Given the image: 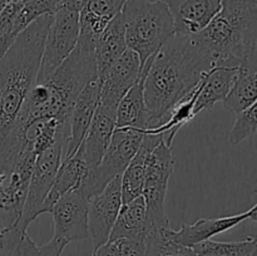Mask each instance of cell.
I'll list each match as a JSON object with an SVG mask.
<instances>
[{"mask_svg": "<svg viewBox=\"0 0 257 256\" xmlns=\"http://www.w3.org/2000/svg\"><path fill=\"white\" fill-rule=\"evenodd\" d=\"M88 0H59L57 8H63V9L72 10V12L80 13V10L85 7ZM55 8V9H57Z\"/></svg>", "mask_w": 257, "mask_h": 256, "instance_id": "31", "label": "cell"}, {"mask_svg": "<svg viewBox=\"0 0 257 256\" xmlns=\"http://www.w3.org/2000/svg\"><path fill=\"white\" fill-rule=\"evenodd\" d=\"M7 4H8L7 0H0V14H2V12L4 10L5 5H7Z\"/></svg>", "mask_w": 257, "mask_h": 256, "instance_id": "34", "label": "cell"}, {"mask_svg": "<svg viewBox=\"0 0 257 256\" xmlns=\"http://www.w3.org/2000/svg\"><path fill=\"white\" fill-rule=\"evenodd\" d=\"M145 131L135 128H115L107 151L94 168H90L79 190L90 198L103 190L113 178L124 172L140 150Z\"/></svg>", "mask_w": 257, "mask_h": 256, "instance_id": "5", "label": "cell"}, {"mask_svg": "<svg viewBox=\"0 0 257 256\" xmlns=\"http://www.w3.org/2000/svg\"><path fill=\"white\" fill-rule=\"evenodd\" d=\"M24 233L18 228L7 233L0 232V256H12L18 241Z\"/></svg>", "mask_w": 257, "mask_h": 256, "instance_id": "29", "label": "cell"}, {"mask_svg": "<svg viewBox=\"0 0 257 256\" xmlns=\"http://www.w3.org/2000/svg\"><path fill=\"white\" fill-rule=\"evenodd\" d=\"M125 40L145 65L176 34L165 0H125L122 9Z\"/></svg>", "mask_w": 257, "mask_h": 256, "instance_id": "4", "label": "cell"}, {"mask_svg": "<svg viewBox=\"0 0 257 256\" xmlns=\"http://www.w3.org/2000/svg\"><path fill=\"white\" fill-rule=\"evenodd\" d=\"M88 201L89 198L77 188L65 193L54 203L52 208L54 220L53 237L67 243L88 237Z\"/></svg>", "mask_w": 257, "mask_h": 256, "instance_id": "11", "label": "cell"}, {"mask_svg": "<svg viewBox=\"0 0 257 256\" xmlns=\"http://www.w3.org/2000/svg\"><path fill=\"white\" fill-rule=\"evenodd\" d=\"M253 2H255V3H257V0H253Z\"/></svg>", "mask_w": 257, "mask_h": 256, "instance_id": "37", "label": "cell"}, {"mask_svg": "<svg viewBox=\"0 0 257 256\" xmlns=\"http://www.w3.org/2000/svg\"><path fill=\"white\" fill-rule=\"evenodd\" d=\"M245 248L242 256H257V240L256 237H247L245 240Z\"/></svg>", "mask_w": 257, "mask_h": 256, "instance_id": "32", "label": "cell"}, {"mask_svg": "<svg viewBox=\"0 0 257 256\" xmlns=\"http://www.w3.org/2000/svg\"><path fill=\"white\" fill-rule=\"evenodd\" d=\"M173 167L175 157L172 146H168L165 140L161 141L150 153L142 190L148 220L153 231L171 227L170 220L166 215V196Z\"/></svg>", "mask_w": 257, "mask_h": 256, "instance_id": "6", "label": "cell"}, {"mask_svg": "<svg viewBox=\"0 0 257 256\" xmlns=\"http://www.w3.org/2000/svg\"><path fill=\"white\" fill-rule=\"evenodd\" d=\"M68 243L59 238L52 237V240L43 246H38L30 238L27 232L20 237L17 247L20 256H60Z\"/></svg>", "mask_w": 257, "mask_h": 256, "instance_id": "27", "label": "cell"}, {"mask_svg": "<svg viewBox=\"0 0 257 256\" xmlns=\"http://www.w3.org/2000/svg\"><path fill=\"white\" fill-rule=\"evenodd\" d=\"M257 132V98L248 107L237 113L236 122L228 132V142L238 145Z\"/></svg>", "mask_w": 257, "mask_h": 256, "instance_id": "26", "label": "cell"}, {"mask_svg": "<svg viewBox=\"0 0 257 256\" xmlns=\"http://www.w3.org/2000/svg\"><path fill=\"white\" fill-rule=\"evenodd\" d=\"M253 192L257 193V183H256V186H255V187H253Z\"/></svg>", "mask_w": 257, "mask_h": 256, "instance_id": "36", "label": "cell"}, {"mask_svg": "<svg viewBox=\"0 0 257 256\" xmlns=\"http://www.w3.org/2000/svg\"><path fill=\"white\" fill-rule=\"evenodd\" d=\"M18 242H19V241H18ZM17 245H18V243H17ZM12 256H20V255H19V251H18L17 246H15V248H14V251H13Z\"/></svg>", "mask_w": 257, "mask_h": 256, "instance_id": "35", "label": "cell"}, {"mask_svg": "<svg viewBox=\"0 0 257 256\" xmlns=\"http://www.w3.org/2000/svg\"><path fill=\"white\" fill-rule=\"evenodd\" d=\"M152 232L153 228L148 220L145 198L143 196H138L135 200L122 205L110 232L109 241L119 238L146 241Z\"/></svg>", "mask_w": 257, "mask_h": 256, "instance_id": "21", "label": "cell"}, {"mask_svg": "<svg viewBox=\"0 0 257 256\" xmlns=\"http://www.w3.org/2000/svg\"><path fill=\"white\" fill-rule=\"evenodd\" d=\"M89 166L85 162L84 155H83V147L79 146L73 155L68 156L62 161L57 176H55L54 183H53L50 192L45 200L43 213L52 212L54 203L59 200L65 193L80 187L84 178L89 172Z\"/></svg>", "mask_w": 257, "mask_h": 256, "instance_id": "18", "label": "cell"}, {"mask_svg": "<svg viewBox=\"0 0 257 256\" xmlns=\"http://www.w3.org/2000/svg\"><path fill=\"white\" fill-rule=\"evenodd\" d=\"M52 18L53 13L42 15L28 25L0 58V133L13 124L37 83Z\"/></svg>", "mask_w": 257, "mask_h": 256, "instance_id": "2", "label": "cell"}, {"mask_svg": "<svg viewBox=\"0 0 257 256\" xmlns=\"http://www.w3.org/2000/svg\"><path fill=\"white\" fill-rule=\"evenodd\" d=\"M100 98V82L98 78L84 85L75 98L69 115V137L64 158L73 155L84 141ZM63 158V160H64Z\"/></svg>", "mask_w": 257, "mask_h": 256, "instance_id": "14", "label": "cell"}, {"mask_svg": "<svg viewBox=\"0 0 257 256\" xmlns=\"http://www.w3.org/2000/svg\"><path fill=\"white\" fill-rule=\"evenodd\" d=\"M178 35L192 37L202 32L217 15L222 0H165Z\"/></svg>", "mask_w": 257, "mask_h": 256, "instance_id": "13", "label": "cell"}, {"mask_svg": "<svg viewBox=\"0 0 257 256\" xmlns=\"http://www.w3.org/2000/svg\"><path fill=\"white\" fill-rule=\"evenodd\" d=\"M37 155L23 148L13 167L0 173V232L7 233L18 228L24 210L30 176ZM19 230V228H18Z\"/></svg>", "mask_w": 257, "mask_h": 256, "instance_id": "7", "label": "cell"}, {"mask_svg": "<svg viewBox=\"0 0 257 256\" xmlns=\"http://www.w3.org/2000/svg\"><path fill=\"white\" fill-rule=\"evenodd\" d=\"M119 256H145L146 241L119 238L115 240Z\"/></svg>", "mask_w": 257, "mask_h": 256, "instance_id": "28", "label": "cell"}, {"mask_svg": "<svg viewBox=\"0 0 257 256\" xmlns=\"http://www.w3.org/2000/svg\"><path fill=\"white\" fill-rule=\"evenodd\" d=\"M215 59L197 35L175 34L151 58L145 79L147 125L155 128L200 83Z\"/></svg>", "mask_w": 257, "mask_h": 256, "instance_id": "1", "label": "cell"}, {"mask_svg": "<svg viewBox=\"0 0 257 256\" xmlns=\"http://www.w3.org/2000/svg\"><path fill=\"white\" fill-rule=\"evenodd\" d=\"M120 176L113 178L100 192L88 201V232L92 237L93 250L109 241L110 232L123 205Z\"/></svg>", "mask_w": 257, "mask_h": 256, "instance_id": "10", "label": "cell"}, {"mask_svg": "<svg viewBox=\"0 0 257 256\" xmlns=\"http://www.w3.org/2000/svg\"><path fill=\"white\" fill-rule=\"evenodd\" d=\"M90 256H119L117 243L115 241H108L104 245L93 250V253Z\"/></svg>", "mask_w": 257, "mask_h": 256, "instance_id": "30", "label": "cell"}, {"mask_svg": "<svg viewBox=\"0 0 257 256\" xmlns=\"http://www.w3.org/2000/svg\"><path fill=\"white\" fill-rule=\"evenodd\" d=\"M128 49L122 12L108 24L94 49L98 78H102L115 60Z\"/></svg>", "mask_w": 257, "mask_h": 256, "instance_id": "24", "label": "cell"}, {"mask_svg": "<svg viewBox=\"0 0 257 256\" xmlns=\"http://www.w3.org/2000/svg\"><path fill=\"white\" fill-rule=\"evenodd\" d=\"M79 38V13L57 8L53 12L43 48L37 82L47 80L72 54Z\"/></svg>", "mask_w": 257, "mask_h": 256, "instance_id": "8", "label": "cell"}, {"mask_svg": "<svg viewBox=\"0 0 257 256\" xmlns=\"http://www.w3.org/2000/svg\"><path fill=\"white\" fill-rule=\"evenodd\" d=\"M142 63L136 52L128 48L105 72L100 82L99 104L117 109L120 99L142 75Z\"/></svg>", "mask_w": 257, "mask_h": 256, "instance_id": "12", "label": "cell"}, {"mask_svg": "<svg viewBox=\"0 0 257 256\" xmlns=\"http://www.w3.org/2000/svg\"><path fill=\"white\" fill-rule=\"evenodd\" d=\"M124 3L125 0H88L79 13L78 45L94 52L99 37L122 12Z\"/></svg>", "mask_w": 257, "mask_h": 256, "instance_id": "15", "label": "cell"}, {"mask_svg": "<svg viewBox=\"0 0 257 256\" xmlns=\"http://www.w3.org/2000/svg\"><path fill=\"white\" fill-rule=\"evenodd\" d=\"M248 218H251V220L256 221L257 222V203L248 210Z\"/></svg>", "mask_w": 257, "mask_h": 256, "instance_id": "33", "label": "cell"}, {"mask_svg": "<svg viewBox=\"0 0 257 256\" xmlns=\"http://www.w3.org/2000/svg\"><path fill=\"white\" fill-rule=\"evenodd\" d=\"M238 67H213L201 79V89L193 107L196 115L205 109H210L216 103L223 102L230 94L237 78Z\"/></svg>", "mask_w": 257, "mask_h": 256, "instance_id": "20", "label": "cell"}, {"mask_svg": "<svg viewBox=\"0 0 257 256\" xmlns=\"http://www.w3.org/2000/svg\"><path fill=\"white\" fill-rule=\"evenodd\" d=\"M117 109L98 104L84 141L82 143L83 155L89 168H94L107 151L113 132L115 130Z\"/></svg>", "mask_w": 257, "mask_h": 256, "instance_id": "16", "label": "cell"}, {"mask_svg": "<svg viewBox=\"0 0 257 256\" xmlns=\"http://www.w3.org/2000/svg\"><path fill=\"white\" fill-rule=\"evenodd\" d=\"M65 143L58 141L49 148L37 156L29 186H28L27 198L24 210L19 221V228L22 232H27V228L38 216L43 215L45 200L50 192L55 176L64 158Z\"/></svg>", "mask_w": 257, "mask_h": 256, "instance_id": "9", "label": "cell"}, {"mask_svg": "<svg viewBox=\"0 0 257 256\" xmlns=\"http://www.w3.org/2000/svg\"><path fill=\"white\" fill-rule=\"evenodd\" d=\"M257 98V44L238 65L236 82L223 105L232 113H240Z\"/></svg>", "mask_w": 257, "mask_h": 256, "instance_id": "22", "label": "cell"}, {"mask_svg": "<svg viewBox=\"0 0 257 256\" xmlns=\"http://www.w3.org/2000/svg\"><path fill=\"white\" fill-rule=\"evenodd\" d=\"M165 140V135H157L145 131L143 141L141 143L140 150L132 158L130 165L120 176L122 183V202L127 203L135 200L138 196H142L143 183H145L146 170H147V161L150 153L153 148Z\"/></svg>", "mask_w": 257, "mask_h": 256, "instance_id": "19", "label": "cell"}, {"mask_svg": "<svg viewBox=\"0 0 257 256\" xmlns=\"http://www.w3.org/2000/svg\"><path fill=\"white\" fill-rule=\"evenodd\" d=\"M248 218V211L237 215L216 218H200L193 223H182L180 230L167 228L166 232L176 242L193 247L197 243L210 240L213 236L231 230Z\"/></svg>", "mask_w": 257, "mask_h": 256, "instance_id": "17", "label": "cell"}, {"mask_svg": "<svg viewBox=\"0 0 257 256\" xmlns=\"http://www.w3.org/2000/svg\"><path fill=\"white\" fill-rule=\"evenodd\" d=\"M166 230L167 228L153 231L148 235L146 240L145 256H197L192 247L173 241Z\"/></svg>", "mask_w": 257, "mask_h": 256, "instance_id": "25", "label": "cell"}, {"mask_svg": "<svg viewBox=\"0 0 257 256\" xmlns=\"http://www.w3.org/2000/svg\"><path fill=\"white\" fill-rule=\"evenodd\" d=\"M150 59L142 68V75L138 82L120 99L117 108L115 128L147 130V108L145 102V79L150 67Z\"/></svg>", "mask_w": 257, "mask_h": 256, "instance_id": "23", "label": "cell"}, {"mask_svg": "<svg viewBox=\"0 0 257 256\" xmlns=\"http://www.w3.org/2000/svg\"><path fill=\"white\" fill-rule=\"evenodd\" d=\"M197 35L215 59V67H238L257 44V3L222 0L210 24Z\"/></svg>", "mask_w": 257, "mask_h": 256, "instance_id": "3", "label": "cell"}]
</instances>
